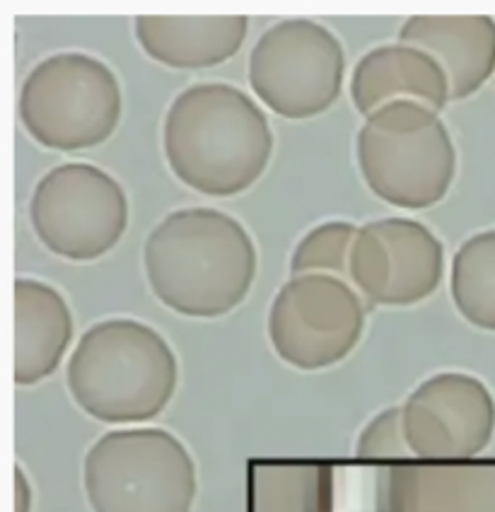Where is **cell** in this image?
Instances as JSON below:
<instances>
[{"label": "cell", "mask_w": 495, "mask_h": 512, "mask_svg": "<svg viewBox=\"0 0 495 512\" xmlns=\"http://www.w3.org/2000/svg\"><path fill=\"white\" fill-rule=\"evenodd\" d=\"M256 247L237 218L218 208H179L150 230L143 266L150 290L194 319L225 317L256 281Z\"/></svg>", "instance_id": "1"}, {"label": "cell", "mask_w": 495, "mask_h": 512, "mask_svg": "<svg viewBox=\"0 0 495 512\" xmlns=\"http://www.w3.org/2000/svg\"><path fill=\"white\" fill-rule=\"evenodd\" d=\"M162 148L179 182L203 196L230 199L266 172L273 131L264 109L240 87L196 83L167 109Z\"/></svg>", "instance_id": "2"}, {"label": "cell", "mask_w": 495, "mask_h": 512, "mask_svg": "<svg viewBox=\"0 0 495 512\" xmlns=\"http://www.w3.org/2000/svg\"><path fill=\"white\" fill-rule=\"evenodd\" d=\"M68 392L95 421L143 423L170 404L179 363L160 331L138 319L92 324L80 336L66 368Z\"/></svg>", "instance_id": "3"}, {"label": "cell", "mask_w": 495, "mask_h": 512, "mask_svg": "<svg viewBox=\"0 0 495 512\" xmlns=\"http://www.w3.org/2000/svg\"><path fill=\"white\" fill-rule=\"evenodd\" d=\"M363 182L377 199L423 211L447 196L457 174V148L438 112L399 100L365 116L355 138Z\"/></svg>", "instance_id": "4"}, {"label": "cell", "mask_w": 495, "mask_h": 512, "mask_svg": "<svg viewBox=\"0 0 495 512\" xmlns=\"http://www.w3.org/2000/svg\"><path fill=\"white\" fill-rule=\"evenodd\" d=\"M92 512H191L198 481L184 442L165 428L109 430L87 450Z\"/></svg>", "instance_id": "5"}, {"label": "cell", "mask_w": 495, "mask_h": 512, "mask_svg": "<svg viewBox=\"0 0 495 512\" xmlns=\"http://www.w3.org/2000/svg\"><path fill=\"white\" fill-rule=\"evenodd\" d=\"M119 78L99 58L61 51L29 71L20 90V119L39 145L75 153L102 145L121 121Z\"/></svg>", "instance_id": "6"}, {"label": "cell", "mask_w": 495, "mask_h": 512, "mask_svg": "<svg viewBox=\"0 0 495 512\" xmlns=\"http://www.w3.org/2000/svg\"><path fill=\"white\" fill-rule=\"evenodd\" d=\"M346 78V54L329 27L290 17L266 29L249 54V85L283 119H312L334 107Z\"/></svg>", "instance_id": "7"}, {"label": "cell", "mask_w": 495, "mask_h": 512, "mask_svg": "<svg viewBox=\"0 0 495 512\" xmlns=\"http://www.w3.org/2000/svg\"><path fill=\"white\" fill-rule=\"evenodd\" d=\"M29 223L51 254L95 261L112 252L128 228L126 191L102 167L66 162L34 186Z\"/></svg>", "instance_id": "8"}, {"label": "cell", "mask_w": 495, "mask_h": 512, "mask_svg": "<svg viewBox=\"0 0 495 512\" xmlns=\"http://www.w3.org/2000/svg\"><path fill=\"white\" fill-rule=\"evenodd\" d=\"M363 331L365 300L343 278L293 276L271 302L269 341L290 368L314 372L341 363Z\"/></svg>", "instance_id": "9"}, {"label": "cell", "mask_w": 495, "mask_h": 512, "mask_svg": "<svg viewBox=\"0 0 495 512\" xmlns=\"http://www.w3.org/2000/svg\"><path fill=\"white\" fill-rule=\"evenodd\" d=\"M351 285L368 305L411 307L438 290L445 247L413 218H377L360 225L351 249Z\"/></svg>", "instance_id": "10"}, {"label": "cell", "mask_w": 495, "mask_h": 512, "mask_svg": "<svg viewBox=\"0 0 495 512\" xmlns=\"http://www.w3.org/2000/svg\"><path fill=\"white\" fill-rule=\"evenodd\" d=\"M401 421L413 457L469 459L491 445L495 399L469 372H438L409 394Z\"/></svg>", "instance_id": "11"}, {"label": "cell", "mask_w": 495, "mask_h": 512, "mask_svg": "<svg viewBox=\"0 0 495 512\" xmlns=\"http://www.w3.org/2000/svg\"><path fill=\"white\" fill-rule=\"evenodd\" d=\"M351 100L363 116L399 100L421 102L440 114L452 90L445 68L428 51L396 42L375 46L355 63Z\"/></svg>", "instance_id": "12"}, {"label": "cell", "mask_w": 495, "mask_h": 512, "mask_svg": "<svg viewBox=\"0 0 495 512\" xmlns=\"http://www.w3.org/2000/svg\"><path fill=\"white\" fill-rule=\"evenodd\" d=\"M399 42L428 51L445 68L452 100L476 95L495 73V20L491 15H413Z\"/></svg>", "instance_id": "13"}, {"label": "cell", "mask_w": 495, "mask_h": 512, "mask_svg": "<svg viewBox=\"0 0 495 512\" xmlns=\"http://www.w3.org/2000/svg\"><path fill=\"white\" fill-rule=\"evenodd\" d=\"M13 377L20 387L44 382L73 341V312L54 285L37 278H15Z\"/></svg>", "instance_id": "14"}, {"label": "cell", "mask_w": 495, "mask_h": 512, "mask_svg": "<svg viewBox=\"0 0 495 512\" xmlns=\"http://www.w3.org/2000/svg\"><path fill=\"white\" fill-rule=\"evenodd\" d=\"M133 32L153 61L179 71H203L230 61L242 49L249 20L244 15H141Z\"/></svg>", "instance_id": "15"}, {"label": "cell", "mask_w": 495, "mask_h": 512, "mask_svg": "<svg viewBox=\"0 0 495 512\" xmlns=\"http://www.w3.org/2000/svg\"><path fill=\"white\" fill-rule=\"evenodd\" d=\"M450 293L469 324L495 331V228L476 232L454 252Z\"/></svg>", "instance_id": "16"}, {"label": "cell", "mask_w": 495, "mask_h": 512, "mask_svg": "<svg viewBox=\"0 0 495 512\" xmlns=\"http://www.w3.org/2000/svg\"><path fill=\"white\" fill-rule=\"evenodd\" d=\"M358 237V225L348 220H326L312 228L295 244L290 256V273L293 276H307V273H324L351 283V249Z\"/></svg>", "instance_id": "17"}, {"label": "cell", "mask_w": 495, "mask_h": 512, "mask_svg": "<svg viewBox=\"0 0 495 512\" xmlns=\"http://www.w3.org/2000/svg\"><path fill=\"white\" fill-rule=\"evenodd\" d=\"M355 455L360 459H404L411 455L404 435V421H401V406H389L380 411L360 430Z\"/></svg>", "instance_id": "18"}, {"label": "cell", "mask_w": 495, "mask_h": 512, "mask_svg": "<svg viewBox=\"0 0 495 512\" xmlns=\"http://www.w3.org/2000/svg\"><path fill=\"white\" fill-rule=\"evenodd\" d=\"M34 505V491L29 484L27 471L17 464L15 467V512H32Z\"/></svg>", "instance_id": "19"}]
</instances>
